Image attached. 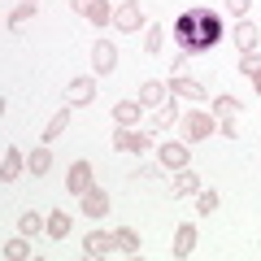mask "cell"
<instances>
[{"label":"cell","mask_w":261,"mask_h":261,"mask_svg":"<svg viewBox=\"0 0 261 261\" xmlns=\"http://www.w3.org/2000/svg\"><path fill=\"white\" fill-rule=\"evenodd\" d=\"M140 113H144L140 100H118V105H113V122H118V126H135Z\"/></svg>","instance_id":"d6986e66"},{"label":"cell","mask_w":261,"mask_h":261,"mask_svg":"<svg viewBox=\"0 0 261 261\" xmlns=\"http://www.w3.org/2000/svg\"><path fill=\"white\" fill-rule=\"evenodd\" d=\"M226 27H222V13L218 9H205V5H196V9H183L174 22V39L183 53H209L214 44H222Z\"/></svg>","instance_id":"6da1fadb"},{"label":"cell","mask_w":261,"mask_h":261,"mask_svg":"<svg viewBox=\"0 0 261 261\" xmlns=\"http://www.w3.org/2000/svg\"><path fill=\"white\" fill-rule=\"evenodd\" d=\"M118 244H113V231H92L83 240V257H105V252H113Z\"/></svg>","instance_id":"5bb4252c"},{"label":"cell","mask_w":261,"mask_h":261,"mask_svg":"<svg viewBox=\"0 0 261 261\" xmlns=\"http://www.w3.org/2000/svg\"><path fill=\"white\" fill-rule=\"evenodd\" d=\"M170 192H174V196H196V192H200V174H196L192 166H187V170H174Z\"/></svg>","instance_id":"2e32d148"},{"label":"cell","mask_w":261,"mask_h":261,"mask_svg":"<svg viewBox=\"0 0 261 261\" xmlns=\"http://www.w3.org/2000/svg\"><path fill=\"white\" fill-rule=\"evenodd\" d=\"M79 200H83V214H87V218H105V214H109V192H100V187L83 192Z\"/></svg>","instance_id":"9a60e30c"},{"label":"cell","mask_w":261,"mask_h":261,"mask_svg":"<svg viewBox=\"0 0 261 261\" xmlns=\"http://www.w3.org/2000/svg\"><path fill=\"white\" fill-rule=\"evenodd\" d=\"M248 9H252V0H226V13H231L235 22H240V18H248Z\"/></svg>","instance_id":"4dcf8cb0"},{"label":"cell","mask_w":261,"mask_h":261,"mask_svg":"<svg viewBox=\"0 0 261 261\" xmlns=\"http://www.w3.org/2000/svg\"><path fill=\"white\" fill-rule=\"evenodd\" d=\"M70 5H74V13H83L92 27H109L113 22V5L109 0H70Z\"/></svg>","instance_id":"8992f818"},{"label":"cell","mask_w":261,"mask_h":261,"mask_svg":"<svg viewBox=\"0 0 261 261\" xmlns=\"http://www.w3.org/2000/svg\"><path fill=\"white\" fill-rule=\"evenodd\" d=\"M196 244H200L196 226H192V222H183V226L174 231V257H178V261H183V257H192V252H196Z\"/></svg>","instance_id":"4fadbf2b"},{"label":"cell","mask_w":261,"mask_h":261,"mask_svg":"<svg viewBox=\"0 0 261 261\" xmlns=\"http://www.w3.org/2000/svg\"><path fill=\"white\" fill-rule=\"evenodd\" d=\"M22 170H27V157L18 148H5V157H0V183H18Z\"/></svg>","instance_id":"7c38bea8"},{"label":"cell","mask_w":261,"mask_h":261,"mask_svg":"<svg viewBox=\"0 0 261 261\" xmlns=\"http://www.w3.org/2000/svg\"><path fill=\"white\" fill-rule=\"evenodd\" d=\"M170 96H178V100H192V105H200V100H205V87L196 83V79H187V74H174V79H170Z\"/></svg>","instance_id":"8fae6325"},{"label":"cell","mask_w":261,"mask_h":261,"mask_svg":"<svg viewBox=\"0 0 261 261\" xmlns=\"http://www.w3.org/2000/svg\"><path fill=\"white\" fill-rule=\"evenodd\" d=\"M196 214H218V192H196Z\"/></svg>","instance_id":"f546056e"},{"label":"cell","mask_w":261,"mask_h":261,"mask_svg":"<svg viewBox=\"0 0 261 261\" xmlns=\"http://www.w3.org/2000/svg\"><path fill=\"white\" fill-rule=\"evenodd\" d=\"M178 126H183V140H209V135H214L218 130V118L214 113H200V109H187L183 118H178Z\"/></svg>","instance_id":"7a4b0ae2"},{"label":"cell","mask_w":261,"mask_h":261,"mask_svg":"<svg viewBox=\"0 0 261 261\" xmlns=\"http://www.w3.org/2000/svg\"><path fill=\"white\" fill-rule=\"evenodd\" d=\"M65 187H70V192L74 196H83V192H92V161H74V166H70V174H65Z\"/></svg>","instance_id":"30bf717a"},{"label":"cell","mask_w":261,"mask_h":261,"mask_svg":"<svg viewBox=\"0 0 261 261\" xmlns=\"http://www.w3.org/2000/svg\"><path fill=\"white\" fill-rule=\"evenodd\" d=\"M231 39H235V48H240V53H261V27H257V22H248V18L235 22Z\"/></svg>","instance_id":"ba28073f"},{"label":"cell","mask_w":261,"mask_h":261,"mask_svg":"<svg viewBox=\"0 0 261 261\" xmlns=\"http://www.w3.org/2000/svg\"><path fill=\"white\" fill-rule=\"evenodd\" d=\"M70 214H65V209H53V214H48V222H44V231L53 235V240H65V235H70Z\"/></svg>","instance_id":"44dd1931"},{"label":"cell","mask_w":261,"mask_h":261,"mask_svg":"<svg viewBox=\"0 0 261 261\" xmlns=\"http://www.w3.org/2000/svg\"><path fill=\"white\" fill-rule=\"evenodd\" d=\"M65 126H70V105L53 113V122L44 126V135H39V144H53V140H61V135H65Z\"/></svg>","instance_id":"ac0fdd59"},{"label":"cell","mask_w":261,"mask_h":261,"mask_svg":"<svg viewBox=\"0 0 261 261\" xmlns=\"http://www.w3.org/2000/svg\"><path fill=\"white\" fill-rule=\"evenodd\" d=\"M96 100V79H74V83L65 87V105H70V109H83V105H92Z\"/></svg>","instance_id":"9c48e42d"},{"label":"cell","mask_w":261,"mask_h":261,"mask_svg":"<svg viewBox=\"0 0 261 261\" xmlns=\"http://www.w3.org/2000/svg\"><path fill=\"white\" fill-rule=\"evenodd\" d=\"M166 100H170V83H157V79H152V83L140 87V105H148V109H161Z\"/></svg>","instance_id":"e0dca14e"},{"label":"cell","mask_w":261,"mask_h":261,"mask_svg":"<svg viewBox=\"0 0 261 261\" xmlns=\"http://www.w3.org/2000/svg\"><path fill=\"white\" fill-rule=\"evenodd\" d=\"M235 113H240V100H235V96H218L214 100V118L222 122V118H235Z\"/></svg>","instance_id":"83f0119b"},{"label":"cell","mask_w":261,"mask_h":261,"mask_svg":"<svg viewBox=\"0 0 261 261\" xmlns=\"http://www.w3.org/2000/svg\"><path fill=\"white\" fill-rule=\"evenodd\" d=\"M92 70L96 74H113L118 70V44L113 39H96L92 44Z\"/></svg>","instance_id":"52a82bcc"},{"label":"cell","mask_w":261,"mask_h":261,"mask_svg":"<svg viewBox=\"0 0 261 261\" xmlns=\"http://www.w3.org/2000/svg\"><path fill=\"white\" fill-rule=\"evenodd\" d=\"M157 161L166 170H187V166H192V148H187V140H170V144H161Z\"/></svg>","instance_id":"277c9868"},{"label":"cell","mask_w":261,"mask_h":261,"mask_svg":"<svg viewBox=\"0 0 261 261\" xmlns=\"http://www.w3.org/2000/svg\"><path fill=\"white\" fill-rule=\"evenodd\" d=\"M0 252H5L9 261H27L31 257V235H22V240H5V248H0Z\"/></svg>","instance_id":"603a6c76"},{"label":"cell","mask_w":261,"mask_h":261,"mask_svg":"<svg viewBox=\"0 0 261 261\" xmlns=\"http://www.w3.org/2000/svg\"><path fill=\"white\" fill-rule=\"evenodd\" d=\"M187 65H192V53H178V57H174V74H183Z\"/></svg>","instance_id":"1f68e13d"},{"label":"cell","mask_w":261,"mask_h":261,"mask_svg":"<svg viewBox=\"0 0 261 261\" xmlns=\"http://www.w3.org/2000/svg\"><path fill=\"white\" fill-rule=\"evenodd\" d=\"M113 27H118L122 35L140 31V27H144V9H140V0H122L118 9H113Z\"/></svg>","instance_id":"5b68a950"},{"label":"cell","mask_w":261,"mask_h":261,"mask_svg":"<svg viewBox=\"0 0 261 261\" xmlns=\"http://www.w3.org/2000/svg\"><path fill=\"white\" fill-rule=\"evenodd\" d=\"M44 222H48V218H39L35 209H27V214L18 218V231L22 235H39V231H44Z\"/></svg>","instance_id":"4316f807"},{"label":"cell","mask_w":261,"mask_h":261,"mask_svg":"<svg viewBox=\"0 0 261 261\" xmlns=\"http://www.w3.org/2000/svg\"><path fill=\"white\" fill-rule=\"evenodd\" d=\"M170 122H178V109H174V105H161V109H152V135H157V130H166Z\"/></svg>","instance_id":"484cf974"},{"label":"cell","mask_w":261,"mask_h":261,"mask_svg":"<svg viewBox=\"0 0 261 261\" xmlns=\"http://www.w3.org/2000/svg\"><path fill=\"white\" fill-rule=\"evenodd\" d=\"M27 170L31 174H48V170H53V144H39V148L27 157Z\"/></svg>","instance_id":"ffe728a7"},{"label":"cell","mask_w":261,"mask_h":261,"mask_svg":"<svg viewBox=\"0 0 261 261\" xmlns=\"http://www.w3.org/2000/svg\"><path fill=\"white\" fill-rule=\"evenodd\" d=\"M161 44H166V31H161V27H148V35H144V53L157 57V53H161Z\"/></svg>","instance_id":"f1b7e54d"},{"label":"cell","mask_w":261,"mask_h":261,"mask_svg":"<svg viewBox=\"0 0 261 261\" xmlns=\"http://www.w3.org/2000/svg\"><path fill=\"white\" fill-rule=\"evenodd\" d=\"M113 244H118L122 252H140V235L130 231V226H118V231H113Z\"/></svg>","instance_id":"d4e9b609"},{"label":"cell","mask_w":261,"mask_h":261,"mask_svg":"<svg viewBox=\"0 0 261 261\" xmlns=\"http://www.w3.org/2000/svg\"><path fill=\"white\" fill-rule=\"evenodd\" d=\"M240 70L252 79V87H257V96H261V53H240Z\"/></svg>","instance_id":"7402d4cb"},{"label":"cell","mask_w":261,"mask_h":261,"mask_svg":"<svg viewBox=\"0 0 261 261\" xmlns=\"http://www.w3.org/2000/svg\"><path fill=\"white\" fill-rule=\"evenodd\" d=\"M35 9H39V0H22L18 9L9 13V31H18L22 22H31V18H35Z\"/></svg>","instance_id":"cb8c5ba5"},{"label":"cell","mask_w":261,"mask_h":261,"mask_svg":"<svg viewBox=\"0 0 261 261\" xmlns=\"http://www.w3.org/2000/svg\"><path fill=\"white\" fill-rule=\"evenodd\" d=\"M152 130H135V126H118L113 130V148L118 152H148Z\"/></svg>","instance_id":"3957f363"}]
</instances>
